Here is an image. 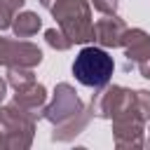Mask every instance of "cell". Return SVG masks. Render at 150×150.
Masks as SVG:
<instances>
[{"label":"cell","mask_w":150,"mask_h":150,"mask_svg":"<svg viewBox=\"0 0 150 150\" xmlns=\"http://www.w3.org/2000/svg\"><path fill=\"white\" fill-rule=\"evenodd\" d=\"M42 61V52L30 42H9L0 38V63L9 66H35Z\"/></svg>","instance_id":"5b68a950"},{"label":"cell","mask_w":150,"mask_h":150,"mask_svg":"<svg viewBox=\"0 0 150 150\" xmlns=\"http://www.w3.org/2000/svg\"><path fill=\"white\" fill-rule=\"evenodd\" d=\"M94 7H96L98 12H105V14H110V12H115V7H117V0H94Z\"/></svg>","instance_id":"30bf717a"},{"label":"cell","mask_w":150,"mask_h":150,"mask_svg":"<svg viewBox=\"0 0 150 150\" xmlns=\"http://www.w3.org/2000/svg\"><path fill=\"white\" fill-rule=\"evenodd\" d=\"M112 68H115L112 56H108V52L101 47H84L73 61L75 80L80 84L94 87V89H101L103 84H108Z\"/></svg>","instance_id":"6da1fadb"},{"label":"cell","mask_w":150,"mask_h":150,"mask_svg":"<svg viewBox=\"0 0 150 150\" xmlns=\"http://www.w3.org/2000/svg\"><path fill=\"white\" fill-rule=\"evenodd\" d=\"M0 143H2V138H0Z\"/></svg>","instance_id":"4fadbf2b"},{"label":"cell","mask_w":150,"mask_h":150,"mask_svg":"<svg viewBox=\"0 0 150 150\" xmlns=\"http://www.w3.org/2000/svg\"><path fill=\"white\" fill-rule=\"evenodd\" d=\"M80 112H84V110H82V103H80V98L75 96V91L70 89V84H59V87H56V98H54V103L47 108V117L59 127V131H66V129H68L66 138H70L73 134H77V129H82V127L73 124V120H75ZM54 134H56V131H54Z\"/></svg>","instance_id":"3957f363"},{"label":"cell","mask_w":150,"mask_h":150,"mask_svg":"<svg viewBox=\"0 0 150 150\" xmlns=\"http://www.w3.org/2000/svg\"><path fill=\"white\" fill-rule=\"evenodd\" d=\"M40 2H42L45 7H52V0H40Z\"/></svg>","instance_id":"7c38bea8"},{"label":"cell","mask_w":150,"mask_h":150,"mask_svg":"<svg viewBox=\"0 0 150 150\" xmlns=\"http://www.w3.org/2000/svg\"><path fill=\"white\" fill-rule=\"evenodd\" d=\"M124 30H127V26L122 23V19L105 16V19L94 23V40H98L105 47H117V45H122Z\"/></svg>","instance_id":"8992f818"},{"label":"cell","mask_w":150,"mask_h":150,"mask_svg":"<svg viewBox=\"0 0 150 150\" xmlns=\"http://www.w3.org/2000/svg\"><path fill=\"white\" fill-rule=\"evenodd\" d=\"M63 35H66V33H59V30H54V28H49V30L45 33V38H47V42H49L52 47H56V49H68V47L73 45V42H70L68 38H66V40H61Z\"/></svg>","instance_id":"9c48e42d"},{"label":"cell","mask_w":150,"mask_h":150,"mask_svg":"<svg viewBox=\"0 0 150 150\" xmlns=\"http://www.w3.org/2000/svg\"><path fill=\"white\" fill-rule=\"evenodd\" d=\"M122 45L127 47V59L129 63H136L143 73V77L150 80V38L134 28V30H124V38H122Z\"/></svg>","instance_id":"277c9868"},{"label":"cell","mask_w":150,"mask_h":150,"mask_svg":"<svg viewBox=\"0 0 150 150\" xmlns=\"http://www.w3.org/2000/svg\"><path fill=\"white\" fill-rule=\"evenodd\" d=\"M23 5V0H0V28H7L14 19V12Z\"/></svg>","instance_id":"ba28073f"},{"label":"cell","mask_w":150,"mask_h":150,"mask_svg":"<svg viewBox=\"0 0 150 150\" xmlns=\"http://www.w3.org/2000/svg\"><path fill=\"white\" fill-rule=\"evenodd\" d=\"M2 98H5V82L0 80V101H2Z\"/></svg>","instance_id":"8fae6325"},{"label":"cell","mask_w":150,"mask_h":150,"mask_svg":"<svg viewBox=\"0 0 150 150\" xmlns=\"http://www.w3.org/2000/svg\"><path fill=\"white\" fill-rule=\"evenodd\" d=\"M12 26H14V33H16L19 38H30L33 33H38V30H40V16H38V14H33V12L14 14Z\"/></svg>","instance_id":"52a82bcc"},{"label":"cell","mask_w":150,"mask_h":150,"mask_svg":"<svg viewBox=\"0 0 150 150\" xmlns=\"http://www.w3.org/2000/svg\"><path fill=\"white\" fill-rule=\"evenodd\" d=\"M52 12L70 42H87L94 38V26L89 21V5L84 0H56V5H52Z\"/></svg>","instance_id":"7a4b0ae2"}]
</instances>
